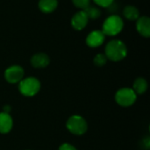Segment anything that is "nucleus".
<instances>
[{
    "instance_id": "dca6fc26",
    "label": "nucleus",
    "mask_w": 150,
    "mask_h": 150,
    "mask_svg": "<svg viewBox=\"0 0 150 150\" xmlns=\"http://www.w3.org/2000/svg\"><path fill=\"white\" fill-rule=\"evenodd\" d=\"M107 61H108V59H107V57L105 56V54H98L94 57V59H93L94 64L96 66H98V67H103V66H105L106 64Z\"/></svg>"
},
{
    "instance_id": "f257e3e1",
    "label": "nucleus",
    "mask_w": 150,
    "mask_h": 150,
    "mask_svg": "<svg viewBox=\"0 0 150 150\" xmlns=\"http://www.w3.org/2000/svg\"><path fill=\"white\" fill-rule=\"evenodd\" d=\"M105 54L112 62H120L127 57V47L122 40H112L106 44Z\"/></svg>"
},
{
    "instance_id": "f3484780",
    "label": "nucleus",
    "mask_w": 150,
    "mask_h": 150,
    "mask_svg": "<svg viewBox=\"0 0 150 150\" xmlns=\"http://www.w3.org/2000/svg\"><path fill=\"white\" fill-rule=\"evenodd\" d=\"M91 0H72V3L76 8L83 10L91 4Z\"/></svg>"
},
{
    "instance_id": "2eb2a0df",
    "label": "nucleus",
    "mask_w": 150,
    "mask_h": 150,
    "mask_svg": "<svg viewBox=\"0 0 150 150\" xmlns=\"http://www.w3.org/2000/svg\"><path fill=\"white\" fill-rule=\"evenodd\" d=\"M89 19H98L101 16V10L94 5H89L83 10Z\"/></svg>"
},
{
    "instance_id": "6ab92c4d",
    "label": "nucleus",
    "mask_w": 150,
    "mask_h": 150,
    "mask_svg": "<svg viewBox=\"0 0 150 150\" xmlns=\"http://www.w3.org/2000/svg\"><path fill=\"white\" fill-rule=\"evenodd\" d=\"M59 150H77L73 145L69 143H63L59 147Z\"/></svg>"
},
{
    "instance_id": "aec40b11",
    "label": "nucleus",
    "mask_w": 150,
    "mask_h": 150,
    "mask_svg": "<svg viewBox=\"0 0 150 150\" xmlns=\"http://www.w3.org/2000/svg\"><path fill=\"white\" fill-rule=\"evenodd\" d=\"M143 143H144V149L146 150H149V137H147L146 139H144L143 140Z\"/></svg>"
},
{
    "instance_id": "20e7f679",
    "label": "nucleus",
    "mask_w": 150,
    "mask_h": 150,
    "mask_svg": "<svg viewBox=\"0 0 150 150\" xmlns=\"http://www.w3.org/2000/svg\"><path fill=\"white\" fill-rule=\"evenodd\" d=\"M66 127L75 135H83L88 130V124L82 116L73 115L67 120Z\"/></svg>"
},
{
    "instance_id": "4468645a",
    "label": "nucleus",
    "mask_w": 150,
    "mask_h": 150,
    "mask_svg": "<svg viewBox=\"0 0 150 150\" xmlns=\"http://www.w3.org/2000/svg\"><path fill=\"white\" fill-rule=\"evenodd\" d=\"M123 16L131 21H136L140 17V11L138 8L134 5H127L123 9Z\"/></svg>"
},
{
    "instance_id": "f8f14e48",
    "label": "nucleus",
    "mask_w": 150,
    "mask_h": 150,
    "mask_svg": "<svg viewBox=\"0 0 150 150\" xmlns=\"http://www.w3.org/2000/svg\"><path fill=\"white\" fill-rule=\"evenodd\" d=\"M39 9L45 14L54 12L58 6V0H40L38 4Z\"/></svg>"
},
{
    "instance_id": "412c9836",
    "label": "nucleus",
    "mask_w": 150,
    "mask_h": 150,
    "mask_svg": "<svg viewBox=\"0 0 150 150\" xmlns=\"http://www.w3.org/2000/svg\"><path fill=\"white\" fill-rule=\"evenodd\" d=\"M11 107L10 106V105H4V107H3V112H5V113H9L10 114V112H11Z\"/></svg>"
},
{
    "instance_id": "0eeeda50",
    "label": "nucleus",
    "mask_w": 150,
    "mask_h": 150,
    "mask_svg": "<svg viewBox=\"0 0 150 150\" xmlns=\"http://www.w3.org/2000/svg\"><path fill=\"white\" fill-rule=\"evenodd\" d=\"M105 40V35L101 30L91 31L86 37V44L88 47L95 48L100 47Z\"/></svg>"
},
{
    "instance_id": "9d476101",
    "label": "nucleus",
    "mask_w": 150,
    "mask_h": 150,
    "mask_svg": "<svg viewBox=\"0 0 150 150\" xmlns=\"http://www.w3.org/2000/svg\"><path fill=\"white\" fill-rule=\"evenodd\" d=\"M136 30L140 35L145 38L150 37V18L148 16L139 17L136 20Z\"/></svg>"
},
{
    "instance_id": "ddd939ff",
    "label": "nucleus",
    "mask_w": 150,
    "mask_h": 150,
    "mask_svg": "<svg viewBox=\"0 0 150 150\" xmlns=\"http://www.w3.org/2000/svg\"><path fill=\"white\" fill-rule=\"evenodd\" d=\"M133 91L136 95H142L148 90V82L143 77H138L134 80L133 84Z\"/></svg>"
},
{
    "instance_id": "1a4fd4ad",
    "label": "nucleus",
    "mask_w": 150,
    "mask_h": 150,
    "mask_svg": "<svg viewBox=\"0 0 150 150\" xmlns=\"http://www.w3.org/2000/svg\"><path fill=\"white\" fill-rule=\"evenodd\" d=\"M30 62L35 69H44L49 65L50 58L45 53H37L31 57Z\"/></svg>"
},
{
    "instance_id": "423d86ee",
    "label": "nucleus",
    "mask_w": 150,
    "mask_h": 150,
    "mask_svg": "<svg viewBox=\"0 0 150 150\" xmlns=\"http://www.w3.org/2000/svg\"><path fill=\"white\" fill-rule=\"evenodd\" d=\"M24 75L25 70L19 65H11L4 71L5 80L11 84L18 83L24 78Z\"/></svg>"
},
{
    "instance_id": "39448f33",
    "label": "nucleus",
    "mask_w": 150,
    "mask_h": 150,
    "mask_svg": "<svg viewBox=\"0 0 150 150\" xmlns=\"http://www.w3.org/2000/svg\"><path fill=\"white\" fill-rule=\"evenodd\" d=\"M137 99V95L131 88L120 89L115 94L116 103L122 107H129L133 105Z\"/></svg>"
},
{
    "instance_id": "a211bd4d",
    "label": "nucleus",
    "mask_w": 150,
    "mask_h": 150,
    "mask_svg": "<svg viewBox=\"0 0 150 150\" xmlns=\"http://www.w3.org/2000/svg\"><path fill=\"white\" fill-rule=\"evenodd\" d=\"M94 3L100 7H104V8H107L110 7L115 0H93Z\"/></svg>"
},
{
    "instance_id": "9b49d317",
    "label": "nucleus",
    "mask_w": 150,
    "mask_h": 150,
    "mask_svg": "<svg viewBox=\"0 0 150 150\" xmlns=\"http://www.w3.org/2000/svg\"><path fill=\"white\" fill-rule=\"evenodd\" d=\"M13 127V120L9 113L0 112V134H8Z\"/></svg>"
},
{
    "instance_id": "f03ea898",
    "label": "nucleus",
    "mask_w": 150,
    "mask_h": 150,
    "mask_svg": "<svg viewBox=\"0 0 150 150\" xmlns=\"http://www.w3.org/2000/svg\"><path fill=\"white\" fill-rule=\"evenodd\" d=\"M124 28L122 18L117 14H112L105 18L102 25V32L105 36H116Z\"/></svg>"
},
{
    "instance_id": "6e6552de",
    "label": "nucleus",
    "mask_w": 150,
    "mask_h": 150,
    "mask_svg": "<svg viewBox=\"0 0 150 150\" xmlns=\"http://www.w3.org/2000/svg\"><path fill=\"white\" fill-rule=\"evenodd\" d=\"M88 22H89V18L83 10H80L79 11L76 12L72 16L71 21H70L71 26L73 27V29L76 31L83 30L88 25Z\"/></svg>"
},
{
    "instance_id": "7ed1b4c3",
    "label": "nucleus",
    "mask_w": 150,
    "mask_h": 150,
    "mask_svg": "<svg viewBox=\"0 0 150 150\" xmlns=\"http://www.w3.org/2000/svg\"><path fill=\"white\" fill-rule=\"evenodd\" d=\"M40 90V82L38 78L29 76L18 83V91L25 97H33Z\"/></svg>"
}]
</instances>
